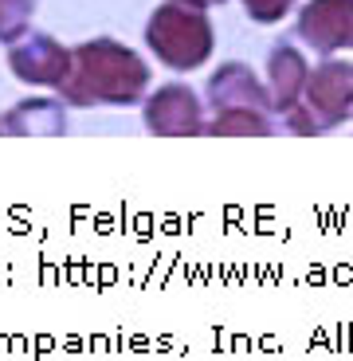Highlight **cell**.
<instances>
[{
  "label": "cell",
  "instance_id": "1",
  "mask_svg": "<svg viewBox=\"0 0 353 361\" xmlns=\"http://www.w3.org/2000/svg\"><path fill=\"white\" fill-rule=\"evenodd\" d=\"M145 67L122 44L94 39L75 51V71H67L63 90L75 102H130L145 87Z\"/></svg>",
  "mask_w": 353,
  "mask_h": 361
},
{
  "label": "cell",
  "instance_id": "2",
  "mask_svg": "<svg viewBox=\"0 0 353 361\" xmlns=\"http://www.w3.org/2000/svg\"><path fill=\"white\" fill-rule=\"evenodd\" d=\"M12 71L24 82H39V87H51V82H63L71 71V59L51 36H32L24 44L12 47Z\"/></svg>",
  "mask_w": 353,
  "mask_h": 361
},
{
  "label": "cell",
  "instance_id": "3",
  "mask_svg": "<svg viewBox=\"0 0 353 361\" xmlns=\"http://www.w3.org/2000/svg\"><path fill=\"white\" fill-rule=\"evenodd\" d=\"M24 118H32V122H20V126H12L16 134H59L63 130V114H59V106H51V102H24V106H16Z\"/></svg>",
  "mask_w": 353,
  "mask_h": 361
},
{
  "label": "cell",
  "instance_id": "4",
  "mask_svg": "<svg viewBox=\"0 0 353 361\" xmlns=\"http://www.w3.org/2000/svg\"><path fill=\"white\" fill-rule=\"evenodd\" d=\"M32 16V0H0V39H16Z\"/></svg>",
  "mask_w": 353,
  "mask_h": 361
}]
</instances>
